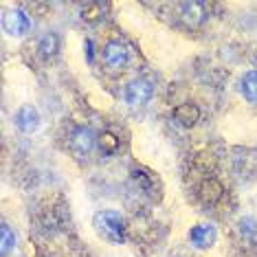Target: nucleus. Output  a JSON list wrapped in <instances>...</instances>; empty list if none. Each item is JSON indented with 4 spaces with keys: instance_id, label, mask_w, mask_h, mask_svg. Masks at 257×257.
<instances>
[{
    "instance_id": "1",
    "label": "nucleus",
    "mask_w": 257,
    "mask_h": 257,
    "mask_svg": "<svg viewBox=\"0 0 257 257\" xmlns=\"http://www.w3.org/2000/svg\"><path fill=\"white\" fill-rule=\"evenodd\" d=\"M92 226L99 233V237H103L110 244H123L125 242V220L119 211H97L92 218Z\"/></svg>"
},
{
    "instance_id": "2",
    "label": "nucleus",
    "mask_w": 257,
    "mask_h": 257,
    "mask_svg": "<svg viewBox=\"0 0 257 257\" xmlns=\"http://www.w3.org/2000/svg\"><path fill=\"white\" fill-rule=\"evenodd\" d=\"M152 95H154L152 84L145 79H134L125 88V101L130 103V106H145L152 99Z\"/></svg>"
},
{
    "instance_id": "3",
    "label": "nucleus",
    "mask_w": 257,
    "mask_h": 257,
    "mask_svg": "<svg viewBox=\"0 0 257 257\" xmlns=\"http://www.w3.org/2000/svg\"><path fill=\"white\" fill-rule=\"evenodd\" d=\"M3 27L9 36H25L29 31V27H31V22H29V16L22 9H11L5 14Z\"/></svg>"
},
{
    "instance_id": "4",
    "label": "nucleus",
    "mask_w": 257,
    "mask_h": 257,
    "mask_svg": "<svg viewBox=\"0 0 257 257\" xmlns=\"http://www.w3.org/2000/svg\"><path fill=\"white\" fill-rule=\"evenodd\" d=\"M103 60H106L108 68H112V71H123L127 66V60H130V51H127V46L121 44V42H110L106 46Z\"/></svg>"
},
{
    "instance_id": "5",
    "label": "nucleus",
    "mask_w": 257,
    "mask_h": 257,
    "mask_svg": "<svg viewBox=\"0 0 257 257\" xmlns=\"http://www.w3.org/2000/svg\"><path fill=\"white\" fill-rule=\"evenodd\" d=\"M180 16H183V22L191 29H198L207 20V5L204 3H183L180 5Z\"/></svg>"
},
{
    "instance_id": "6",
    "label": "nucleus",
    "mask_w": 257,
    "mask_h": 257,
    "mask_svg": "<svg viewBox=\"0 0 257 257\" xmlns=\"http://www.w3.org/2000/svg\"><path fill=\"white\" fill-rule=\"evenodd\" d=\"M215 237H218V233L211 224H196L189 231V239L196 248H211L215 244Z\"/></svg>"
},
{
    "instance_id": "7",
    "label": "nucleus",
    "mask_w": 257,
    "mask_h": 257,
    "mask_svg": "<svg viewBox=\"0 0 257 257\" xmlns=\"http://www.w3.org/2000/svg\"><path fill=\"white\" fill-rule=\"evenodd\" d=\"M174 119L178 121L183 127H194L200 121V108L191 101H185L180 106L174 108Z\"/></svg>"
},
{
    "instance_id": "8",
    "label": "nucleus",
    "mask_w": 257,
    "mask_h": 257,
    "mask_svg": "<svg viewBox=\"0 0 257 257\" xmlns=\"http://www.w3.org/2000/svg\"><path fill=\"white\" fill-rule=\"evenodd\" d=\"M198 194H200V200L204 204H215V202L222 200V196H224V185L215 178H204Z\"/></svg>"
},
{
    "instance_id": "9",
    "label": "nucleus",
    "mask_w": 257,
    "mask_h": 257,
    "mask_svg": "<svg viewBox=\"0 0 257 257\" xmlns=\"http://www.w3.org/2000/svg\"><path fill=\"white\" fill-rule=\"evenodd\" d=\"M16 123H18L20 130H22V132H27V134L36 132L38 127H40V114H38V110L33 108V106L20 108V110H18V114H16Z\"/></svg>"
},
{
    "instance_id": "10",
    "label": "nucleus",
    "mask_w": 257,
    "mask_h": 257,
    "mask_svg": "<svg viewBox=\"0 0 257 257\" xmlns=\"http://www.w3.org/2000/svg\"><path fill=\"white\" fill-rule=\"evenodd\" d=\"M95 141H97V139H95V132L88 130V127H79V130L73 132L71 145H73V150L77 152L79 156H84V154H88V152L92 150Z\"/></svg>"
},
{
    "instance_id": "11",
    "label": "nucleus",
    "mask_w": 257,
    "mask_h": 257,
    "mask_svg": "<svg viewBox=\"0 0 257 257\" xmlns=\"http://www.w3.org/2000/svg\"><path fill=\"white\" fill-rule=\"evenodd\" d=\"M237 233H239V239H242L244 246L257 248V224H255L253 218H242L239 220Z\"/></svg>"
},
{
    "instance_id": "12",
    "label": "nucleus",
    "mask_w": 257,
    "mask_h": 257,
    "mask_svg": "<svg viewBox=\"0 0 257 257\" xmlns=\"http://www.w3.org/2000/svg\"><path fill=\"white\" fill-rule=\"evenodd\" d=\"M215 165H218V161H215V156L211 152H198V154L191 156V167L198 174H211Z\"/></svg>"
},
{
    "instance_id": "13",
    "label": "nucleus",
    "mask_w": 257,
    "mask_h": 257,
    "mask_svg": "<svg viewBox=\"0 0 257 257\" xmlns=\"http://www.w3.org/2000/svg\"><path fill=\"white\" fill-rule=\"evenodd\" d=\"M42 220H44V224L49 226H62L64 222H66V207H53V202H51V207H46L42 209Z\"/></svg>"
},
{
    "instance_id": "14",
    "label": "nucleus",
    "mask_w": 257,
    "mask_h": 257,
    "mask_svg": "<svg viewBox=\"0 0 257 257\" xmlns=\"http://www.w3.org/2000/svg\"><path fill=\"white\" fill-rule=\"evenodd\" d=\"M79 16H81V20L84 22H97L99 18L103 16V7H101V3H81L79 5Z\"/></svg>"
},
{
    "instance_id": "15",
    "label": "nucleus",
    "mask_w": 257,
    "mask_h": 257,
    "mask_svg": "<svg viewBox=\"0 0 257 257\" xmlns=\"http://www.w3.org/2000/svg\"><path fill=\"white\" fill-rule=\"evenodd\" d=\"M242 95L246 97V101L257 103V71H250L244 75L242 79Z\"/></svg>"
},
{
    "instance_id": "16",
    "label": "nucleus",
    "mask_w": 257,
    "mask_h": 257,
    "mask_svg": "<svg viewBox=\"0 0 257 257\" xmlns=\"http://www.w3.org/2000/svg\"><path fill=\"white\" fill-rule=\"evenodd\" d=\"M38 49L44 57H53L57 51H60V38H57L55 33H46V36H42V40H40Z\"/></svg>"
},
{
    "instance_id": "17",
    "label": "nucleus",
    "mask_w": 257,
    "mask_h": 257,
    "mask_svg": "<svg viewBox=\"0 0 257 257\" xmlns=\"http://www.w3.org/2000/svg\"><path fill=\"white\" fill-rule=\"evenodd\" d=\"M97 143H99V150L103 152V154H114L116 150H119V137L112 132H103V134H99V139H97Z\"/></svg>"
},
{
    "instance_id": "18",
    "label": "nucleus",
    "mask_w": 257,
    "mask_h": 257,
    "mask_svg": "<svg viewBox=\"0 0 257 257\" xmlns=\"http://www.w3.org/2000/svg\"><path fill=\"white\" fill-rule=\"evenodd\" d=\"M132 180H134V185H137L139 189H143V191H150L152 187H154V176H152L150 172H145V169H134Z\"/></svg>"
},
{
    "instance_id": "19",
    "label": "nucleus",
    "mask_w": 257,
    "mask_h": 257,
    "mask_svg": "<svg viewBox=\"0 0 257 257\" xmlns=\"http://www.w3.org/2000/svg\"><path fill=\"white\" fill-rule=\"evenodd\" d=\"M14 244H16V235L11 233V229L7 224H3V226H0V253L7 255Z\"/></svg>"
}]
</instances>
